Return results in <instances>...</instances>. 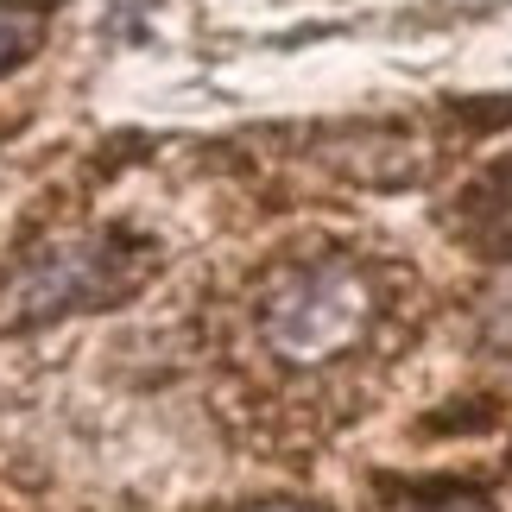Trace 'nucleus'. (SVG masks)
I'll list each match as a JSON object with an SVG mask.
<instances>
[{"label":"nucleus","instance_id":"nucleus-4","mask_svg":"<svg viewBox=\"0 0 512 512\" xmlns=\"http://www.w3.org/2000/svg\"><path fill=\"white\" fill-rule=\"evenodd\" d=\"M494 209H487V234H494V241H512V165L494 177Z\"/></svg>","mask_w":512,"mask_h":512},{"label":"nucleus","instance_id":"nucleus-2","mask_svg":"<svg viewBox=\"0 0 512 512\" xmlns=\"http://www.w3.org/2000/svg\"><path fill=\"white\" fill-rule=\"evenodd\" d=\"M121 285H127V272H121V253L108 241H64V247H45L0 291V323H45L57 310L102 304Z\"/></svg>","mask_w":512,"mask_h":512},{"label":"nucleus","instance_id":"nucleus-5","mask_svg":"<svg viewBox=\"0 0 512 512\" xmlns=\"http://www.w3.org/2000/svg\"><path fill=\"white\" fill-rule=\"evenodd\" d=\"M260 512H304V506H260Z\"/></svg>","mask_w":512,"mask_h":512},{"label":"nucleus","instance_id":"nucleus-1","mask_svg":"<svg viewBox=\"0 0 512 512\" xmlns=\"http://www.w3.org/2000/svg\"><path fill=\"white\" fill-rule=\"evenodd\" d=\"M367 317H373V285L354 266H336V260L285 272V279L272 285L266 310H260L272 354H285V361H298V367H317L329 354L354 348Z\"/></svg>","mask_w":512,"mask_h":512},{"label":"nucleus","instance_id":"nucleus-3","mask_svg":"<svg viewBox=\"0 0 512 512\" xmlns=\"http://www.w3.org/2000/svg\"><path fill=\"white\" fill-rule=\"evenodd\" d=\"M45 38V7L38 0H0V70L26 64Z\"/></svg>","mask_w":512,"mask_h":512}]
</instances>
